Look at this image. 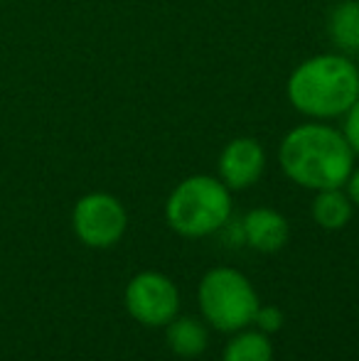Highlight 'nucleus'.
Wrapping results in <instances>:
<instances>
[{"label":"nucleus","instance_id":"obj_4","mask_svg":"<svg viewBox=\"0 0 359 361\" xmlns=\"http://www.w3.org/2000/svg\"><path fill=\"white\" fill-rule=\"evenodd\" d=\"M205 319L219 332H239L254 322L261 302L249 278L234 268H212L197 290Z\"/></svg>","mask_w":359,"mask_h":361},{"label":"nucleus","instance_id":"obj_14","mask_svg":"<svg viewBox=\"0 0 359 361\" xmlns=\"http://www.w3.org/2000/svg\"><path fill=\"white\" fill-rule=\"evenodd\" d=\"M345 140L350 143L352 152H359V99L347 109V121H345Z\"/></svg>","mask_w":359,"mask_h":361},{"label":"nucleus","instance_id":"obj_1","mask_svg":"<svg viewBox=\"0 0 359 361\" xmlns=\"http://www.w3.org/2000/svg\"><path fill=\"white\" fill-rule=\"evenodd\" d=\"M281 167L308 190H337L352 175L355 152L340 130L320 123L293 128L281 143Z\"/></svg>","mask_w":359,"mask_h":361},{"label":"nucleus","instance_id":"obj_2","mask_svg":"<svg viewBox=\"0 0 359 361\" xmlns=\"http://www.w3.org/2000/svg\"><path fill=\"white\" fill-rule=\"evenodd\" d=\"M288 99L312 118L342 116L359 99V69L340 54L312 57L291 74Z\"/></svg>","mask_w":359,"mask_h":361},{"label":"nucleus","instance_id":"obj_10","mask_svg":"<svg viewBox=\"0 0 359 361\" xmlns=\"http://www.w3.org/2000/svg\"><path fill=\"white\" fill-rule=\"evenodd\" d=\"M165 327H168V344L178 357H197L207 349V329L200 319L180 317Z\"/></svg>","mask_w":359,"mask_h":361},{"label":"nucleus","instance_id":"obj_7","mask_svg":"<svg viewBox=\"0 0 359 361\" xmlns=\"http://www.w3.org/2000/svg\"><path fill=\"white\" fill-rule=\"evenodd\" d=\"M266 152L254 138H236L219 157V175L229 190H246L264 175Z\"/></svg>","mask_w":359,"mask_h":361},{"label":"nucleus","instance_id":"obj_12","mask_svg":"<svg viewBox=\"0 0 359 361\" xmlns=\"http://www.w3.org/2000/svg\"><path fill=\"white\" fill-rule=\"evenodd\" d=\"M332 37L340 47L359 49V3H342L332 15Z\"/></svg>","mask_w":359,"mask_h":361},{"label":"nucleus","instance_id":"obj_6","mask_svg":"<svg viewBox=\"0 0 359 361\" xmlns=\"http://www.w3.org/2000/svg\"><path fill=\"white\" fill-rule=\"evenodd\" d=\"M128 226L126 209L116 197L94 192L74 207V231L91 248H109L121 241Z\"/></svg>","mask_w":359,"mask_h":361},{"label":"nucleus","instance_id":"obj_9","mask_svg":"<svg viewBox=\"0 0 359 361\" xmlns=\"http://www.w3.org/2000/svg\"><path fill=\"white\" fill-rule=\"evenodd\" d=\"M312 219L322 228H342L352 219V200L337 190H320L312 200Z\"/></svg>","mask_w":359,"mask_h":361},{"label":"nucleus","instance_id":"obj_13","mask_svg":"<svg viewBox=\"0 0 359 361\" xmlns=\"http://www.w3.org/2000/svg\"><path fill=\"white\" fill-rule=\"evenodd\" d=\"M254 322L259 324L264 334L278 332V329H281V324H283V312L278 307H273V305H269V307H259Z\"/></svg>","mask_w":359,"mask_h":361},{"label":"nucleus","instance_id":"obj_3","mask_svg":"<svg viewBox=\"0 0 359 361\" xmlns=\"http://www.w3.org/2000/svg\"><path fill=\"white\" fill-rule=\"evenodd\" d=\"M231 214L229 187L205 175L187 177L173 190L165 204L168 224L187 238H202L219 231Z\"/></svg>","mask_w":359,"mask_h":361},{"label":"nucleus","instance_id":"obj_15","mask_svg":"<svg viewBox=\"0 0 359 361\" xmlns=\"http://www.w3.org/2000/svg\"><path fill=\"white\" fill-rule=\"evenodd\" d=\"M347 192H350V200L359 204V170L352 172L350 180H347Z\"/></svg>","mask_w":359,"mask_h":361},{"label":"nucleus","instance_id":"obj_11","mask_svg":"<svg viewBox=\"0 0 359 361\" xmlns=\"http://www.w3.org/2000/svg\"><path fill=\"white\" fill-rule=\"evenodd\" d=\"M273 347L269 334L264 332H241L226 344L224 361H271Z\"/></svg>","mask_w":359,"mask_h":361},{"label":"nucleus","instance_id":"obj_8","mask_svg":"<svg viewBox=\"0 0 359 361\" xmlns=\"http://www.w3.org/2000/svg\"><path fill=\"white\" fill-rule=\"evenodd\" d=\"M244 238L261 253H276L288 241V221L276 209H251L244 219Z\"/></svg>","mask_w":359,"mask_h":361},{"label":"nucleus","instance_id":"obj_5","mask_svg":"<svg viewBox=\"0 0 359 361\" xmlns=\"http://www.w3.org/2000/svg\"><path fill=\"white\" fill-rule=\"evenodd\" d=\"M180 307V293L170 278L160 273H138L126 288V310L145 327H165Z\"/></svg>","mask_w":359,"mask_h":361}]
</instances>
